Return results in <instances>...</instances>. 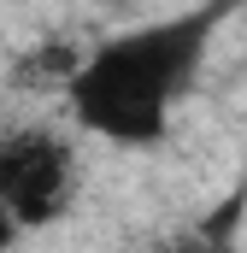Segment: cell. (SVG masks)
I'll return each mask as SVG.
<instances>
[{
  "mask_svg": "<svg viewBox=\"0 0 247 253\" xmlns=\"http://www.w3.org/2000/svg\"><path fill=\"white\" fill-rule=\"evenodd\" d=\"M224 6H194L177 18H153L106 36L94 53L71 65V112L77 124L112 147H153L171 135V118L194 94Z\"/></svg>",
  "mask_w": 247,
  "mask_h": 253,
  "instance_id": "obj_1",
  "label": "cell"
},
{
  "mask_svg": "<svg viewBox=\"0 0 247 253\" xmlns=\"http://www.w3.org/2000/svg\"><path fill=\"white\" fill-rule=\"evenodd\" d=\"M77 194V153L53 129H18L0 141V200L18 230H47Z\"/></svg>",
  "mask_w": 247,
  "mask_h": 253,
  "instance_id": "obj_2",
  "label": "cell"
},
{
  "mask_svg": "<svg viewBox=\"0 0 247 253\" xmlns=\"http://www.w3.org/2000/svg\"><path fill=\"white\" fill-rule=\"evenodd\" d=\"M18 236H24V230H18V218H12V212H6V200H0V248H12V242H18Z\"/></svg>",
  "mask_w": 247,
  "mask_h": 253,
  "instance_id": "obj_3",
  "label": "cell"
}]
</instances>
